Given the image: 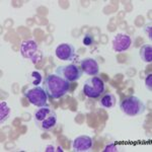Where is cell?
<instances>
[{"instance_id": "6da1fadb", "label": "cell", "mask_w": 152, "mask_h": 152, "mask_svg": "<svg viewBox=\"0 0 152 152\" xmlns=\"http://www.w3.org/2000/svg\"><path fill=\"white\" fill-rule=\"evenodd\" d=\"M42 85L48 97L52 99H60L70 91V82L57 74H49L46 76Z\"/></svg>"}, {"instance_id": "7a4b0ae2", "label": "cell", "mask_w": 152, "mask_h": 152, "mask_svg": "<svg viewBox=\"0 0 152 152\" xmlns=\"http://www.w3.org/2000/svg\"><path fill=\"white\" fill-rule=\"evenodd\" d=\"M34 121L42 131H51L57 125V115L47 104L36 110L34 114Z\"/></svg>"}, {"instance_id": "3957f363", "label": "cell", "mask_w": 152, "mask_h": 152, "mask_svg": "<svg viewBox=\"0 0 152 152\" xmlns=\"http://www.w3.org/2000/svg\"><path fill=\"white\" fill-rule=\"evenodd\" d=\"M119 107L128 117H136L143 114L146 110V105L139 97L132 95L121 100L119 104Z\"/></svg>"}, {"instance_id": "277c9868", "label": "cell", "mask_w": 152, "mask_h": 152, "mask_svg": "<svg viewBox=\"0 0 152 152\" xmlns=\"http://www.w3.org/2000/svg\"><path fill=\"white\" fill-rule=\"evenodd\" d=\"M83 94L88 99H99L104 94L105 90V85L104 80L99 76H92L85 80L83 84Z\"/></svg>"}, {"instance_id": "5b68a950", "label": "cell", "mask_w": 152, "mask_h": 152, "mask_svg": "<svg viewBox=\"0 0 152 152\" xmlns=\"http://www.w3.org/2000/svg\"><path fill=\"white\" fill-rule=\"evenodd\" d=\"M82 70L75 64H69V65H61L58 66L55 70V74L62 77L63 79L67 80L69 82L77 81L81 78L82 76Z\"/></svg>"}, {"instance_id": "8992f818", "label": "cell", "mask_w": 152, "mask_h": 152, "mask_svg": "<svg viewBox=\"0 0 152 152\" xmlns=\"http://www.w3.org/2000/svg\"><path fill=\"white\" fill-rule=\"evenodd\" d=\"M28 100L31 102V104H34L35 107H44V105H47L48 102V95L46 94L45 89L43 86H35L31 89H28V91L24 94Z\"/></svg>"}, {"instance_id": "52a82bcc", "label": "cell", "mask_w": 152, "mask_h": 152, "mask_svg": "<svg viewBox=\"0 0 152 152\" xmlns=\"http://www.w3.org/2000/svg\"><path fill=\"white\" fill-rule=\"evenodd\" d=\"M132 39L125 33H119L114 37L112 41V48L116 53L126 52L131 47Z\"/></svg>"}, {"instance_id": "ba28073f", "label": "cell", "mask_w": 152, "mask_h": 152, "mask_svg": "<svg viewBox=\"0 0 152 152\" xmlns=\"http://www.w3.org/2000/svg\"><path fill=\"white\" fill-rule=\"evenodd\" d=\"M56 57L62 61H74L76 58V51L73 45L62 43L56 48Z\"/></svg>"}, {"instance_id": "9c48e42d", "label": "cell", "mask_w": 152, "mask_h": 152, "mask_svg": "<svg viewBox=\"0 0 152 152\" xmlns=\"http://www.w3.org/2000/svg\"><path fill=\"white\" fill-rule=\"evenodd\" d=\"M92 145H94V140L91 137L87 135H81L74 139L72 143V148L76 152H86L91 149Z\"/></svg>"}, {"instance_id": "30bf717a", "label": "cell", "mask_w": 152, "mask_h": 152, "mask_svg": "<svg viewBox=\"0 0 152 152\" xmlns=\"http://www.w3.org/2000/svg\"><path fill=\"white\" fill-rule=\"evenodd\" d=\"M39 53H40V51H39V46L35 41L28 40V41H23V43H21L20 54L23 58L33 60Z\"/></svg>"}, {"instance_id": "8fae6325", "label": "cell", "mask_w": 152, "mask_h": 152, "mask_svg": "<svg viewBox=\"0 0 152 152\" xmlns=\"http://www.w3.org/2000/svg\"><path fill=\"white\" fill-rule=\"evenodd\" d=\"M82 72L89 76H96L99 73V65L94 58H85L80 62Z\"/></svg>"}, {"instance_id": "7c38bea8", "label": "cell", "mask_w": 152, "mask_h": 152, "mask_svg": "<svg viewBox=\"0 0 152 152\" xmlns=\"http://www.w3.org/2000/svg\"><path fill=\"white\" fill-rule=\"evenodd\" d=\"M117 99H116V95L113 94H105L100 97L99 99V105L104 109L110 110L116 105Z\"/></svg>"}, {"instance_id": "4fadbf2b", "label": "cell", "mask_w": 152, "mask_h": 152, "mask_svg": "<svg viewBox=\"0 0 152 152\" xmlns=\"http://www.w3.org/2000/svg\"><path fill=\"white\" fill-rule=\"evenodd\" d=\"M139 55L141 57V60L144 62L151 63L152 62V46L151 44H145L139 50Z\"/></svg>"}, {"instance_id": "5bb4252c", "label": "cell", "mask_w": 152, "mask_h": 152, "mask_svg": "<svg viewBox=\"0 0 152 152\" xmlns=\"http://www.w3.org/2000/svg\"><path fill=\"white\" fill-rule=\"evenodd\" d=\"M11 110L10 107L7 105L5 102H1L0 104V124H3L4 122L10 117Z\"/></svg>"}, {"instance_id": "9a60e30c", "label": "cell", "mask_w": 152, "mask_h": 152, "mask_svg": "<svg viewBox=\"0 0 152 152\" xmlns=\"http://www.w3.org/2000/svg\"><path fill=\"white\" fill-rule=\"evenodd\" d=\"M29 79H31V84H34L35 86H38L43 81V76H42L41 72H39V71H33L31 73V75H29Z\"/></svg>"}, {"instance_id": "2e32d148", "label": "cell", "mask_w": 152, "mask_h": 152, "mask_svg": "<svg viewBox=\"0 0 152 152\" xmlns=\"http://www.w3.org/2000/svg\"><path fill=\"white\" fill-rule=\"evenodd\" d=\"M82 43L84 46H91L92 44L94 43V35H91V34H86V35L84 36V38H83L82 40Z\"/></svg>"}, {"instance_id": "e0dca14e", "label": "cell", "mask_w": 152, "mask_h": 152, "mask_svg": "<svg viewBox=\"0 0 152 152\" xmlns=\"http://www.w3.org/2000/svg\"><path fill=\"white\" fill-rule=\"evenodd\" d=\"M104 152H117L118 151V149H117V146H116V144L115 143H111V144H109V145H107L105 146V148L104 149Z\"/></svg>"}, {"instance_id": "ac0fdd59", "label": "cell", "mask_w": 152, "mask_h": 152, "mask_svg": "<svg viewBox=\"0 0 152 152\" xmlns=\"http://www.w3.org/2000/svg\"><path fill=\"white\" fill-rule=\"evenodd\" d=\"M151 83H152V74H149V75H147V77H146V79H145V85H146L147 89H149L150 91L152 90Z\"/></svg>"}, {"instance_id": "d6986e66", "label": "cell", "mask_w": 152, "mask_h": 152, "mask_svg": "<svg viewBox=\"0 0 152 152\" xmlns=\"http://www.w3.org/2000/svg\"><path fill=\"white\" fill-rule=\"evenodd\" d=\"M144 31L146 33L147 37L149 38V40H151V24H147V26H145V28H144Z\"/></svg>"}]
</instances>
